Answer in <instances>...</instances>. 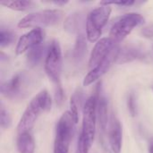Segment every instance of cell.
Listing matches in <instances>:
<instances>
[{
  "instance_id": "1",
  "label": "cell",
  "mask_w": 153,
  "mask_h": 153,
  "mask_svg": "<svg viewBox=\"0 0 153 153\" xmlns=\"http://www.w3.org/2000/svg\"><path fill=\"white\" fill-rule=\"evenodd\" d=\"M51 105L52 100L48 91L44 90L38 93L29 103L18 123V134L25 132H30L39 115L42 112L49 111Z\"/></svg>"
},
{
  "instance_id": "2",
  "label": "cell",
  "mask_w": 153,
  "mask_h": 153,
  "mask_svg": "<svg viewBox=\"0 0 153 153\" xmlns=\"http://www.w3.org/2000/svg\"><path fill=\"white\" fill-rule=\"evenodd\" d=\"M97 103L96 93L91 95L84 102L82 108V126L81 135L88 149H91L95 139L96 124H97Z\"/></svg>"
},
{
  "instance_id": "3",
  "label": "cell",
  "mask_w": 153,
  "mask_h": 153,
  "mask_svg": "<svg viewBox=\"0 0 153 153\" xmlns=\"http://www.w3.org/2000/svg\"><path fill=\"white\" fill-rule=\"evenodd\" d=\"M76 125L70 111L65 112L56 126L54 153H68Z\"/></svg>"
},
{
  "instance_id": "4",
  "label": "cell",
  "mask_w": 153,
  "mask_h": 153,
  "mask_svg": "<svg viewBox=\"0 0 153 153\" xmlns=\"http://www.w3.org/2000/svg\"><path fill=\"white\" fill-rule=\"evenodd\" d=\"M32 77L25 72H20L1 85V93L13 100L24 99L32 89Z\"/></svg>"
},
{
  "instance_id": "5",
  "label": "cell",
  "mask_w": 153,
  "mask_h": 153,
  "mask_svg": "<svg viewBox=\"0 0 153 153\" xmlns=\"http://www.w3.org/2000/svg\"><path fill=\"white\" fill-rule=\"evenodd\" d=\"M65 13L58 9H48L30 13L20 20L18 27L42 29V27H49L58 24L64 18Z\"/></svg>"
},
{
  "instance_id": "6",
  "label": "cell",
  "mask_w": 153,
  "mask_h": 153,
  "mask_svg": "<svg viewBox=\"0 0 153 153\" xmlns=\"http://www.w3.org/2000/svg\"><path fill=\"white\" fill-rule=\"evenodd\" d=\"M144 17L137 13H129L120 16L111 26L109 37L111 40L119 44L122 42L134 28L144 23Z\"/></svg>"
},
{
  "instance_id": "7",
  "label": "cell",
  "mask_w": 153,
  "mask_h": 153,
  "mask_svg": "<svg viewBox=\"0 0 153 153\" xmlns=\"http://www.w3.org/2000/svg\"><path fill=\"white\" fill-rule=\"evenodd\" d=\"M111 7L109 5H102L91 11L86 20V37L90 42L100 40L102 30L107 24L111 14Z\"/></svg>"
},
{
  "instance_id": "8",
  "label": "cell",
  "mask_w": 153,
  "mask_h": 153,
  "mask_svg": "<svg viewBox=\"0 0 153 153\" xmlns=\"http://www.w3.org/2000/svg\"><path fill=\"white\" fill-rule=\"evenodd\" d=\"M45 71L48 78L56 85L60 84L62 72V49L57 40H53L47 49Z\"/></svg>"
},
{
  "instance_id": "9",
  "label": "cell",
  "mask_w": 153,
  "mask_h": 153,
  "mask_svg": "<svg viewBox=\"0 0 153 153\" xmlns=\"http://www.w3.org/2000/svg\"><path fill=\"white\" fill-rule=\"evenodd\" d=\"M119 45H117L113 48L110 53L94 68H92L84 77L83 79V86H89L101 78L112 66V65L118 59L120 54Z\"/></svg>"
},
{
  "instance_id": "10",
  "label": "cell",
  "mask_w": 153,
  "mask_h": 153,
  "mask_svg": "<svg viewBox=\"0 0 153 153\" xmlns=\"http://www.w3.org/2000/svg\"><path fill=\"white\" fill-rule=\"evenodd\" d=\"M43 39L44 31L42 29H32L19 39L15 48V54L22 55L25 51L41 44Z\"/></svg>"
},
{
  "instance_id": "11",
  "label": "cell",
  "mask_w": 153,
  "mask_h": 153,
  "mask_svg": "<svg viewBox=\"0 0 153 153\" xmlns=\"http://www.w3.org/2000/svg\"><path fill=\"white\" fill-rule=\"evenodd\" d=\"M117 45L118 44L114 43L110 38H103L98 40L91 51L89 59V67L92 69L98 65Z\"/></svg>"
},
{
  "instance_id": "12",
  "label": "cell",
  "mask_w": 153,
  "mask_h": 153,
  "mask_svg": "<svg viewBox=\"0 0 153 153\" xmlns=\"http://www.w3.org/2000/svg\"><path fill=\"white\" fill-rule=\"evenodd\" d=\"M123 142V130L119 119L113 115L108 125V143L111 151L114 153H120Z\"/></svg>"
},
{
  "instance_id": "13",
  "label": "cell",
  "mask_w": 153,
  "mask_h": 153,
  "mask_svg": "<svg viewBox=\"0 0 153 153\" xmlns=\"http://www.w3.org/2000/svg\"><path fill=\"white\" fill-rule=\"evenodd\" d=\"M100 83H99V86L97 87V99H98V103H97V116H98V120L100 124V127L102 132H105L108 127V100L107 98L102 94V90L101 87L100 86Z\"/></svg>"
},
{
  "instance_id": "14",
  "label": "cell",
  "mask_w": 153,
  "mask_h": 153,
  "mask_svg": "<svg viewBox=\"0 0 153 153\" xmlns=\"http://www.w3.org/2000/svg\"><path fill=\"white\" fill-rule=\"evenodd\" d=\"M87 17L85 18V14L82 12H77L70 14L64 22L65 30L71 34H81L82 33V28L84 23L86 24Z\"/></svg>"
},
{
  "instance_id": "15",
  "label": "cell",
  "mask_w": 153,
  "mask_h": 153,
  "mask_svg": "<svg viewBox=\"0 0 153 153\" xmlns=\"http://www.w3.org/2000/svg\"><path fill=\"white\" fill-rule=\"evenodd\" d=\"M16 145L19 153L35 152V142L30 132L19 134L16 141Z\"/></svg>"
},
{
  "instance_id": "16",
  "label": "cell",
  "mask_w": 153,
  "mask_h": 153,
  "mask_svg": "<svg viewBox=\"0 0 153 153\" xmlns=\"http://www.w3.org/2000/svg\"><path fill=\"white\" fill-rule=\"evenodd\" d=\"M145 57V52L138 47H127L123 50H120L118 56V62L125 64L134 60L143 59Z\"/></svg>"
},
{
  "instance_id": "17",
  "label": "cell",
  "mask_w": 153,
  "mask_h": 153,
  "mask_svg": "<svg viewBox=\"0 0 153 153\" xmlns=\"http://www.w3.org/2000/svg\"><path fill=\"white\" fill-rule=\"evenodd\" d=\"M86 36L83 33L77 35V39L75 41V45L73 50V58L75 64H81L87 54V43H86Z\"/></svg>"
},
{
  "instance_id": "18",
  "label": "cell",
  "mask_w": 153,
  "mask_h": 153,
  "mask_svg": "<svg viewBox=\"0 0 153 153\" xmlns=\"http://www.w3.org/2000/svg\"><path fill=\"white\" fill-rule=\"evenodd\" d=\"M45 52H46V47L42 44H39L30 49L26 57V61L29 66L30 67L37 66L42 60Z\"/></svg>"
},
{
  "instance_id": "19",
  "label": "cell",
  "mask_w": 153,
  "mask_h": 153,
  "mask_svg": "<svg viewBox=\"0 0 153 153\" xmlns=\"http://www.w3.org/2000/svg\"><path fill=\"white\" fill-rule=\"evenodd\" d=\"M0 4L6 8L20 12L28 11L35 7V3L28 0H3L0 1Z\"/></svg>"
},
{
  "instance_id": "20",
  "label": "cell",
  "mask_w": 153,
  "mask_h": 153,
  "mask_svg": "<svg viewBox=\"0 0 153 153\" xmlns=\"http://www.w3.org/2000/svg\"><path fill=\"white\" fill-rule=\"evenodd\" d=\"M82 97H83L82 91L78 89L74 93V95L71 97V100H70V110L69 111L71 112L76 124L78 123V120H79V108L82 104V100L83 99Z\"/></svg>"
},
{
  "instance_id": "21",
  "label": "cell",
  "mask_w": 153,
  "mask_h": 153,
  "mask_svg": "<svg viewBox=\"0 0 153 153\" xmlns=\"http://www.w3.org/2000/svg\"><path fill=\"white\" fill-rule=\"evenodd\" d=\"M15 40V35L7 30L1 29L0 30V47L5 48L11 45Z\"/></svg>"
},
{
  "instance_id": "22",
  "label": "cell",
  "mask_w": 153,
  "mask_h": 153,
  "mask_svg": "<svg viewBox=\"0 0 153 153\" xmlns=\"http://www.w3.org/2000/svg\"><path fill=\"white\" fill-rule=\"evenodd\" d=\"M0 126L3 129H8L12 126V117L3 104L0 107Z\"/></svg>"
},
{
  "instance_id": "23",
  "label": "cell",
  "mask_w": 153,
  "mask_h": 153,
  "mask_svg": "<svg viewBox=\"0 0 153 153\" xmlns=\"http://www.w3.org/2000/svg\"><path fill=\"white\" fill-rule=\"evenodd\" d=\"M127 108L132 117H135L137 115V102L136 97L134 93L131 92L127 97Z\"/></svg>"
},
{
  "instance_id": "24",
  "label": "cell",
  "mask_w": 153,
  "mask_h": 153,
  "mask_svg": "<svg viewBox=\"0 0 153 153\" xmlns=\"http://www.w3.org/2000/svg\"><path fill=\"white\" fill-rule=\"evenodd\" d=\"M134 4H136V2L133 1V0H128V1H102V2H100V4L109 5V6L111 4H115V5H118V6H131Z\"/></svg>"
},
{
  "instance_id": "25",
  "label": "cell",
  "mask_w": 153,
  "mask_h": 153,
  "mask_svg": "<svg viewBox=\"0 0 153 153\" xmlns=\"http://www.w3.org/2000/svg\"><path fill=\"white\" fill-rule=\"evenodd\" d=\"M89 150L87 148V146L85 145L83 139L82 137V135L80 134L77 140V146H76V152L75 153H89Z\"/></svg>"
},
{
  "instance_id": "26",
  "label": "cell",
  "mask_w": 153,
  "mask_h": 153,
  "mask_svg": "<svg viewBox=\"0 0 153 153\" xmlns=\"http://www.w3.org/2000/svg\"><path fill=\"white\" fill-rule=\"evenodd\" d=\"M56 101L58 105H61L64 101V90L61 87V85H56Z\"/></svg>"
},
{
  "instance_id": "27",
  "label": "cell",
  "mask_w": 153,
  "mask_h": 153,
  "mask_svg": "<svg viewBox=\"0 0 153 153\" xmlns=\"http://www.w3.org/2000/svg\"><path fill=\"white\" fill-rule=\"evenodd\" d=\"M142 34L145 38H149V39L153 38V25H150V26L143 28Z\"/></svg>"
},
{
  "instance_id": "28",
  "label": "cell",
  "mask_w": 153,
  "mask_h": 153,
  "mask_svg": "<svg viewBox=\"0 0 153 153\" xmlns=\"http://www.w3.org/2000/svg\"><path fill=\"white\" fill-rule=\"evenodd\" d=\"M148 152H149V153H153V138L150 141V143H149Z\"/></svg>"
},
{
  "instance_id": "29",
  "label": "cell",
  "mask_w": 153,
  "mask_h": 153,
  "mask_svg": "<svg viewBox=\"0 0 153 153\" xmlns=\"http://www.w3.org/2000/svg\"><path fill=\"white\" fill-rule=\"evenodd\" d=\"M52 3L56 5H64V4H66L68 3V1H54Z\"/></svg>"
}]
</instances>
